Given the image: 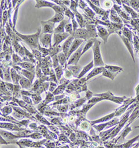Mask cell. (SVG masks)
Here are the masks:
<instances>
[{
	"label": "cell",
	"instance_id": "obj_1",
	"mask_svg": "<svg viewBox=\"0 0 139 148\" xmlns=\"http://www.w3.org/2000/svg\"><path fill=\"white\" fill-rule=\"evenodd\" d=\"M134 101H135V99H128L127 100H126V102L125 101V104H123V106H121L120 108H117V109H116L114 113H111V114L108 115V116L103 117V118H99V119H98V120H94V121L90 122V123H91L92 125H95V124L107 122L110 120L114 119V118H115V117L121 116V114H123V113H124L125 111H126V108L128 107L129 105L131 104V102H134Z\"/></svg>",
	"mask_w": 139,
	"mask_h": 148
},
{
	"label": "cell",
	"instance_id": "obj_2",
	"mask_svg": "<svg viewBox=\"0 0 139 148\" xmlns=\"http://www.w3.org/2000/svg\"><path fill=\"white\" fill-rule=\"evenodd\" d=\"M15 34L18 35L20 38H21L22 40L28 45L32 49H37L39 47V38L41 34L40 28L38 29V32L36 34H32V35H22L21 34H19L16 31H15Z\"/></svg>",
	"mask_w": 139,
	"mask_h": 148
},
{
	"label": "cell",
	"instance_id": "obj_3",
	"mask_svg": "<svg viewBox=\"0 0 139 148\" xmlns=\"http://www.w3.org/2000/svg\"><path fill=\"white\" fill-rule=\"evenodd\" d=\"M101 42L99 40H97L96 39L92 46V51H93V56H94V65L96 67H104V63L103 62L102 55L100 53V46Z\"/></svg>",
	"mask_w": 139,
	"mask_h": 148
},
{
	"label": "cell",
	"instance_id": "obj_4",
	"mask_svg": "<svg viewBox=\"0 0 139 148\" xmlns=\"http://www.w3.org/2000/svg\"><path fill=\"white\" fill-rule=\"evenodd\" d=\"M136 106H137L136 104H134V105H132V106L130 107L129 108L128 111L127 112L126 114L124 116H123V118H122V120L120 121V123L119 125H118V126L116 127V128H114V130L112 131V132H111V134H109V136H108L105 139H108V138H114L116 136V135L118 134V132L121 131V130L122 128H123V127H124L125 124L127 123V122L129 120V114L130 113H131V111H132L133 109H134V107Z\"/></svg>",
	"mask_w": 139,
	"mask_h": 148
},
{
	"label": "cell",
	"instance_id": "obj_5",
	"mask_svg": "<svg viewBox=\"0 0 139 148\" xmlns=\"http://www.w3.org/2000/svg\"><path fill=\"white\" fill-rule=\"evenodd\" d=\"M93 95L95 96V97L102 98L103 100L106 99V100L112 101H114V102L116 103V104H121L123 102H124L125 99L126 98L125 97H116V96H114V95L112 94V92H111L110 91H109V92H104V93H102V94H93Z\"/></svg>",
	"mask_w": 139,
	"mask_h": 148
},
{
	"label": "cell",
	"instance_id": "obj_6",
	"mask_svg": "<svg viewBox=\"0 0 139 148\" xmlns=\"http://www.w3.org/2000/svg\"><path fill=\"white\" fill-rule=\"evenodd\" d=\"M45 6H48V7L52 8L54 10L56 13H63L67 9H65L60 6L59 5H56L55 4L49 2L47 1H36V8H40L41 7H45Z\"/></svg>",
	"mask_w": 139,
	"mask_h": 148
},
{
	"label": "cell",
	"instance_id": "obj_7",
	"mask_svg": "<svg viewBox=\"0 0 139 148\" xmlns=\"http://www.w3.org/2000/svg\"><path fill=\"white\" fill-rule=\"evenodd\" d=\"M70 36V35L68 33H55L54 34V44H53V47H56L59 45V44L62 42L63 40L68 39Z\"/></svg>",
	"mask_w": 139,
	"mask_h": 148
},
{
	"label": "cell",
	"instance_id": "obj_8",
	"mask_svg": "<svg viewBox=\"0 0 139 148\" xmlns=\"http://www.w3.org/2000/svg\"><path fill=\"white\" fill-rule=\"evenodd\" d=\"M39 42L42 44L44 48H51V34H44L40 35V38H39Z\"/></svg>",
	"mask_w": 139,
	"mask_h": 148
},
{
	"label": "cell",
	"instance_id": "obj_9",
	"mask_svg": "<svg viewBox=\"0 0 139 148\" xmlns=\"http://www.w3.org/2000/svg\"><path fill=\"white\" fill-rule=\"evenodd\" d=\"M74 38H79V39H83V40H89V39H91L90 38V34L86 29H78L74 33Z\"/></svg>",
	"mask_w": 139,
	"mask_h": 148
},
{
	"label": "cell",
	"instance_id": "obj_10",
	"mask_svg": "<svg viewBox=\"0 0 139 148\" xmlns=\"http://www.w3.org/2000/svg\"><path fill=\"white\" fill-rule=\"evenodd\" d=\"M118 123H120L119 119L117 118H115L112 120H110L109 122H107V123L99 124V125H94V128H95L98 132H101L103 129L113 127L114 125H116Z\"/></svg>",
	"mask_w": 139,
	"mask_h": 148
},
{
	"label": "cell",
	"instance_id": "obj_11",
	"mask_svg": "<svg viewBox=\"0 0 139 148\" xmlns=\"http://www.w3.org/2000/svg\"><path fill=\"white\" fill-rule=\"evenodd\" d=\"M41 25H42V30H41V34H53L54 31V23L49 21H41Z\"/></svg>",
	"mask_w": 139,
	"mask_h": 148
},
{
	"label": "cell",
	"instance_id": "obj_12",
	"mask_svg": "<svg viewBox=\"0 0 139 148\" xmlns=\"http://www.w3.org/2000/svg\"><path fill=\"white\" fill-rule=\"evenodd\" d=\"M84 42V40H83V39L75 38V40H73V43L71 45V47L70 48L69 52H68V56H67V60H69L70 56H71V54L75 52L79 49V47L81 45L83 44Z\"/></svg>",
	"mask_w": 139,
	"mask_h": 148
},
{
	"label": "cell",
	"instance_id": "obj_13",
	"mask_svg": "<svg viewBox=\"0 0 139 148\" xmlns=\"http://www.w3.org/2000/svg\"><path fill=\"white\" fill-rule=\"evenodd\" d=\"M82 51H83V48L82 47H79L77 50L74 53L73 56L70 58L69 61H68V65L73 64L74 65H76L77 63H78L79 60L80 59L81 56V53Z\"/></svg>",
	"mask_w": 139,
	"mask_h": 148
},
{
	"label": "cell",
	"instance_id": "obj_14",
	"mask_svg": "<svg viewBox=\"0 0 139 148\" xmlns=\"http://www.w3.org/2000/svg\"><path fill=\"white\" fill-rule=\"evenodd\" d=\"M74 40H75L74 36H70L68 39H66V42H65L64 44H63L62 50L63 51V54L66 55V57L68 56V52H69V50H70V48L71 47V45L73 43Z\"/></svg>",
	"mask_w": 139,
	"mask_h": 148
},
{
	"label": "cell",
	"instance_id": "obj_15",
	"mask_svg": "<svg viewBox=\"0 0 139 148\" xmlns=\"http://www.w3.org/2000/svg\"><path fill=\"white\" fill-rule=\"evenodd\" d=\"M97 30H98V36L99 37H101L104 40V43H106L107 42V38L109 37V36L110 35L109 32H107V30L104 27H102V26L100 25H97Z\"/></svg>",
	"mask_w": 139,
	"mask_h": 148
},
{
	"label": "cell",
	"instance_id": "obj_16",
	"mask_svg": "<svg viewBox=\"0 0 139 148\" xmlns=\"http://www.w3.org/2000/svg\"><path fill=\"white\" fill-rule=\"evenodd\" d=\"M1 128L7 129L8 130L11 131H17V132H22V131L25 130V129L20 128L16 124L14 123H1Z\"/></svg>",
	"mask_w": 139,
	"mask_h": 148
},
{
	"label": "cell",
	"instance_id": "obj_17",
	"mask_svg": "<svg viewBox=\"0 0 139 148\" xmlns=\"http://www.w3.org/2000/svg\"><path fill=\"white\" fill-rule=\"evenodd\" d=\"M117 33H118V32H117ZM118 34H119L120 36H121V37L122 40H123V42H124L125 45L127 46V47L128 50H129V51L130 54H131V58H132V59H133L134 62V61H135V60H134V55L133 47H132V45H131V41H130V40H129L127 38H125V37H124V36H122L121 34H119V33H118Z\"/></svg>",
	"mask_w": 139,
	"mask_h": 148
},
{
	"label": "cell",
	"instance_id": "obj_18",
	"mask_svg": "<svg viewBox=\"0 0 139 148\" xmlns=\"http://www.w3.org/2000/svg\"><path fill=\"white\" fill-rule=\"evenodd\" d=\"M104 70H105V68H104V67H96L95 68H94L93 70L88 74V76L86 77V81L89 80L90 79H91L92 77L96 76V75H99L100 73H102V72L104 71Z\"/></svg>",
	"mask_w": 139,
	"mask_h": 148
},
{
	"label": "cell",
	"instance_id": "obj_19",
	"mask_svg": "<svg viewBox=\"0 0 139 148\" xmlns=\"http://www.w3.org/2000/svg\"><path fill=\"white\" fill-rule=\"evenodd\" d=\"M68 23H70V18H68L67 19H64L62 22H60L59 25L54 29V34L55 33H64L65 27Z\"/></svg>",
	"mask_w": 139,
	"mask_h": 148
},
{
	"label": "cell",
	"instance_id": "obj_20",
	"mask_svg": "<svg viewBox=\"0 0 139 148\" xmlns=\"http://www.w3.org/2000/svg\"><path fill=\"white\" fill-rule=\"evenodd\" d=\"M1 137H4L5 139H6L8 140H8L13 141V140H14V139L20 138L18 135H14V134H13L12 133H10V132L3 130H1Z\"/></svg>",
	"mask_w": 139,
	"mask_h": 148
},
{
	"label": "cell",
	"instance_id": "obj_21",
	"mask_svg": "<svg viewBox=\"0 0 139 148\" xmlns=\"http://www.w3.org/2000/svg\"><path fill=\"white\" fill-rule=\"evenodd\" d=\"M93 66H95V65H94V61H92L90 63H89V64L86 65V66L84 67L83 69H82V70L79 73V75L78 77H77V78L79 79H80L83 78V77L84 76V75L89 71V70H91V69L93 68Z\"/></svg>",
	"mask_w": 139,
	"mask_h": 148
},
{
	"label": "cell",
	"instance_id": "obj_22",
	"mask_svg": "<svg viewBox=\"0 0 139 148\" xmlns=\"http://www.w3.org/2000/svg\"><path fill=\"white\" fill-rule=\"evenodd\" d=\"M68 70H70V72L73 73V75L76 76L77 77H78V75H79V72L80 71H81L82 69H83V67L81 65H68Z\"/></svg>",
	"mask_w": 139,
	"mask_h": 148
},
{
	"label": "cell",
	"instance_id": "obj_23",
	"mask_svg": "<svg viewBox=\"0 0 139 148\" xmlns=\"http://www.w3.org/2000/svg\"><path fill=\"white\" fill-rule=\"evenodd\" d=\"M32 82L29 79L25 78V77H21L20 80V84L22 88L25 89H30L31 87Z\"/></svg>",
	"mask_w": 139,
	"mask_h": 148
},
{
	"label": "cell",
	"instance_id": "obj_24",
	"mask_svg": "<svg viewBox=\"0 0 139 148\" xmlns=\"http://www.w3.org/2000/svg\"><path fill=\"white\" fill-rule=\"evenodd\" d=\"M139 116V104L138 105H137L136 106V108H134V109L133 110V112L131 114L129 118V120H128V125H129L130 124L133 123V121L136 118H137Z\"/></svg>",
	"mask_w": 139,
	"mask_h": 148
},
{
	"label": "cell",
	"instance_id": "obj_25",
	"mask_svg": "<svg viewBox=\"0 0 139 148\" xmlns=\"http://www.w3.org/2000/svg\"><path fill=\"white\" fill-rule=\"evenodd\" d=\"M86 29L88 31L90 36L91 38H95L96 37H97V34L96 32L95 29V25H86Z\"/></svg>",
	"mask_w": 139,
	"mask_h": 148
},
{
	"label": "cell",
	"instance_id": "obj_26",
	"mask_svg": "<svg viewBox=\"0 0 139 148\" xmlns=\"http://www.w3.org/2000/svg\"><path fill=\"white\" fill-rule=\"evenodd\" d=\"M64 20V15L63 13H56L54 16H53L51 19H49L48 21L53 22V23H56V22H61Z\"/></svg>",
	"mask_w": 139,
	"mask_h": 148
},
{
	"label": "cell",
	"instance_id": "obj_27",
	"mask_svg": "<svg viewBox=\"0 0 139 148\" xmlns=\"http://www.w3.org/2000/svg\"><path fill=\"white\" fill-rule=\"evenodd\" d=\"M20 74L23 75L25 77H27L28 79H29L31 82H33L34 78V72L29 71V70H22L20 72Z\"/></svg>",
	"mask_w": 139,
	"mask_h": 148
},
{
	"label": "cell",
	"instance_id": "obj_28",
	"mask_svg": "<svg viewBox=\"0 0 139 148\" xmlns=\"http://www.w3.org/2000/svg\"><path fill=\"white\" fill-rule=\"evenodd\" d=\"M95 40H96V38H91V39H89V40L87 41V42H86V45L83 47V51H82L81 56L84 54L86 51H88L90 47L93 46L94 43H95Z\"/></svg>",
	"mask_w": 139,
	"mask_h": 148
},
{
	"label": "cell",
	"instance_id": "obj_29",
	"mask_svg": "<svg viewBox=\"0 0 139 148\" xmlns=\"http://www.w3.org/2000/svg\"><path fill=\"white\" fill-rule=\"evenodd\" d=\"M104 68L106 70H108L109 71L111 72H114V73H118V72H122L123 70V69L121 68V67L116 66V65H104Z\"/></svg>",
	"mask_w": 139,
	"mask_h": 148
},
{
	"label": "cell",
	"instance_id": "obj_30",
	"mask_svg": "<svg viewBox=\"0 0 139 148\" xmlns=\"http://www.w3.org/2000/svg\"><path fill=\"white\" fill-rule=\"evenodd\" d=\"M18 65L25 68V70L26 69L27 70H29V71L34 72V65L32 63H29V62H23V63H18Z\"/></svg>",
	"mask_w": 139,
	"mask_h": 148
},
{
	"label": "cell",
	"instance_id": "obj_31",
	"mask_svg": "<svg viewBox=\"0 0 139 148\" xmlns=\"http://www.w3.org/2000/svg\"><path fill=\"white\" fill-rule=\"evenodd\" d=\"M11 75L12 77V79H13L14 84H18V82H20V79H21L22 77H20V75H18V74L16 73V71H15L14 68H12L11 70Z\"/></svg>",
	"mask_w": 139,
	"mask_h": 148
},
{
	"label": "cell",
	"instance_id": "obj_32",
	"mask_svg": "<svg viewBox=\"0 0 139 148\" xmlns=\"http://www.w3.org/2000/svg\"><path fill=\"white\" fill-rule=\"evenodd\" d=\"M87 2L89 3V4L90 5V6H91V7L93 8L94 11H95V13H97V14H99V15H106L108 13V12L105 11L104 10L97 8V6H95V5H94L93 4H92V2L90 1H88Z\"/></svg>",
	"mask_w": 139,
	"mask_h": 148
},
{
	"label": "cell",
	"instance_id": "obj_33",
	"mask_svg": "<svg viewBox=\"0 0 139 148\" xmlns=\"http://www.w3.org/2000/svg\"><path fill=\"white\" fill-rule=\"evenodd\" d=\"M118 75V73H114V72H111L109 71L108 70H106L105 68L104 71L102 72V76L105 77H108V78L111 79V80H114L115 77H116V75Z\"/></svg>",
	"mask_w": 139,
	"mask_h": 148
},
{
	"label": "cell",
	"instance_id": "obj_34",
	"mask_svg": "<svg viewBox=\"0 0 139 148\" xmlns=\"http://www.w3.org/2000/svg\"><path fill=\"white\" fill-rule=\"evenodd\" d=\"M68 82H69V81H68V82H66L65 84H61V86H59L57 88H56V90L54 91V92H53V95H59V94L62 93L63 91H64L65 89H66V86H67V84H68Z\"/></svg>",
	"mask_w": 139,
	"mask_h": 148
},
{
	"label": "cell",
	"instance_id": "obj_35",
	"mask_svg": "<svg viewBox=\"0 0 139 148\" xmlns=\"http://www.w3.org/2000/svg\"><path fill=\"white\" fill-rule=\"evenodd\" d=\"M57 57L60 64H61V66H63L67 61V57L66 55L63 54V52H60L59 54L57 55Z\"/></svg>",
	"mask_w": 139,
	"mask_h": 148
},
{
	"label": "cell",
	"instance_id": "obj_36",
	"mask_svg": "<svg viewBox=\"0 0 139 148\" xmlns=\"http://www.w3.org/2000/svg\"><path fill=\"white\" fill-rule=\"evenodd\" d=\"M129 125H127L126 129H125V130H124V132H123V133H122L121 136H120V138H119V143L121 142V141H122V140H125V137L127 135V134L129 133V132L131 131V128H130V127H129Z\"/></svg>",
	"mask_w": 139,
	"mask_h": 148
},
{
	"label": "cell",
	"instance_id": "obj_37",
	"mask_svg": "<svg viewBox=\"0 0 139 148\" xmlns=\"http://www.w3.org/2000/svg\"><path fill=\"white\" fill-rule=\"evenodd\" d=\"M111 20L115 22H118V24H121L122 22L121 18H120L119 17H118V15L115 13L114 10H112L111 12Z\"/></svg>",
	"mask_w": 139,
	"mask_h": 148
},
{
	"label": "cell",
	"instance_id": "obj_38",
	"mask_svg": "<svg viewBox=\"0 0 139 148\" xmlns=\"http://www.w3.org/2000/svg\"><path fill=\"white\" fill-rule=\"evenodd\" d=\"M55 71H56V78H57L58 80H60L61 78V76L63 75V70L62 68V66L61 65H59L57 68H55Z\"/></svg>",
	"mask_w": 139,
	"mask_h": 148
},
{
	"label": "cell",
	"instance_id": "obj_39",
	"mask_svg": "<svg viewBox=\"0 0 139 148\" xmlns=\"http://www.w3.org/2000/svg\"><path fill=\"white\" fill-rule=\"evenodd\" d=\"M65 30H66V33L69 34L70 36H73L74 35L73 27V24H72V23L67 24L66 27H65Z\"/></svg>",
	"mask_w": 139,
	"mask_h": 148
},
{
	"label": "cell",
	"instance_id": "obj_40",
	"mask_svg": "<svg viewBox=\"0 0 139 148\" xmlns=\"http://www.w3.org/2000/svg\"><path fill=\"white\" fill-rule=\"evenodd\" d=\"M138 138H139V135H138V136H137L136 137H135L134 138L131 139V140H129V141L128 143H127L122 145L121 147H123V148H129V146L131 145L132 143H134L135 141L136 140H138Z\"/></svg>",
	"mask_w": 139,
	"mask_h": 148
},
{
	"label": "cell",
	"instance_id": "obj_41",
	"mask_svg": "<svg viewBox=\"0 0 139 148\" xmlns=\"http://www.w3.org/2000/svg\"><path fill=\"white\" fill-rule=\"evenodd\" d=\"M102 98L101 97H92L90 99H89L88 101V104H95L96 103L99 102V101H102Z\"/></svg>",
	"mask_w": 139,
	"mask_h": 148
},
{
	"label": "cell",
	"instance_id": "obj_42",
	"mask_svg": "<svg viewBox=\"0 0 139 148\" xmlns=\"http://www.w3.org/2000/svg\"><path fill=\"white\" fill-rule=\"evenodd\" d=\"M123 6H124L125 8V10H126V11H127L129 13H131L132 18H136L137 14L135 13L134 11V10L132 9V8H131L130 7H128V6H127L126 5H125V4H123Z\"/></svg>",
	"mask_w": 139,
	"mask_h": 148
},
{
	"label": "cell",
	"instance_id": "obj_43",
	"mask_svg": "<svg viewBox=\"0 0 139 148\" xmlns=\"http://www.w3.org/2000/svg\"><path fill=\"white\" fill-rule=\"evenodd\" d=\"M123 34H124V35L126 36L127 38L129 40L131 41V32H130L129 30H128L127 28L123 29Z\"/></svg>",
	"mask_w": 139,
	"mask_h": 148
},
{
	"label": "cell",
	"instance_id": "obj_44",
	"mask_svg": "<svg viewBox=\"0 0 139 148\" xmlns=\"http://www.w3.org/2000/svg\"><path fill=\"white\" fill-rule=\"evenodd\" d=\"M54 99V95L50 93V92H47V97H46V99H45V102L46 104H47V103L50 102V101H53Z\"/></svg>",
	"mask_w": 139,
	"mask_h": 148
},
{
	"label": "cell",
	"instance_id": "obj_45",
	"mask_svg": "<svg viewBox=\"0 0 139 148\" xmlns=\"http://www.w3.org/2000/svg\"><path fill=\"white\" fill-rule=\"evenodd\" d=\"M65 15H66L68 18L71 19V20L75 18V14H74V13H73V12L70 11V9H68V8L65 11Z\"/></svg>",
	"mask_w": 139,
	"mask_h": 148
},
{
	"label": "cell",
	"instance_id": "obj_46",
	"mask_svg": "<svg viewBox=\"0 0 139 148\" xmlns=\"http://www.w3.org/2000/svg\"><path fill=\"white\" fill-rule=\"evenodd\" d=\"M129 2L130 3V5H131L134 9H139V1H129Z\"/></svg>",
	"mask_w": 139,
	"mask_h": 148
},
{
	"label": "cell",
	"instance_id": "obj_47",
	"mask_svg": "<svg viewBox=\"0 0 139 148\" xmlns=\"http://www.w3.org/2000/svg\"><path fill=\"white\" fill-rule=\"evenodd\" d=\"M115 8H116V9L117 10V11H119V13H120V14H121L122 16L123 17V18H125V19H127V20H129V16H128V15H126V13H125L124 12H123V11H121V8H120L119 7H118L117 6H116V5H115Z\"/></svg>",
	"mask_w": 139,
	"mask_h": 148
},
{
	"label": "cell",
	"instance_id": "obj_48",
	"mask_svg": "<svg viewBox=\"0 0 139 148\" xmlns=\"http://www.w3.org/2000/svg\"><path fill=\"white\" fill-rule=\"evenodd\" d=\"M1 112H3L6 115L9 114V113H11V108L10 107V106H6V107H4V108L1 109ZM6 115H5V116H6Z\"/></svg>",
	"mask_w": 139,
	"mask_h": 148
},
{
	"label": "cell",
	"instance_id": "obj_49",
	"mask_svg": "<svg viewBox=\"0 0 139 148\" xmlns=\"http://www.w3.org/2000/svg\"><path fill=\"white\" fill-rule=\"evenodd\" d=\"M72 24H73V30H74V33H75L76 31L77 30V27H78V22L75 21V18H74L72 20Z\"/></svg>",
	"mask_w": 139,
	"mask_h": 148
},
{
	"label": "cell",
	"instance_id": "obj_50",
	"mask_svg": "<svg viewBox=\"0 0 139 148\" xmlns=\"http://www.w3.org/2000/svg\"><path fill=\"white\" fill-rule=\"evenodd\" d=\"M103 2L104 3V5H103V7H104V8H106V9H108V8L111 7V3H112V1H103Z\"/></svg>",
	"mask_w": 139,
	"mask_h": 148
},
{
	"label": "cell",
	"instance_id": "obj_51",
	"mask_svg": "<svg viewBox=\"0 0 139 148\" xmlns=\"http://www.w3.org/2000/svg\"><path fill=\"white\" fill-rule=\"evenodd\" d=\"M73 73H72L69 70H66V71L65 72V77H66V79H71L72 77H73Z\"/></svg>",
	"mask_w": 139,
	"mask_h": 148
},
{
	"label": "cell",
	"instance_id": "obj_52",
	"mask_svg": "<svg viewBox=\"0 0 139 148\" xmlns=\"http://www.w3.org/2000/svg\"><path fill=\"white\" fill-rule=\"evenodd\" d=\"M58 110H59L61 112H66L67 111V108H68V105H66V106H57Z\"/></svg>",
	"mask_w": 139,
	"mask_h": 148
},
{
	"label": "cell",
	"instance_id": "obj_53",
	"mask_svg": "<svg viewBox=\"0 0 139 148\" xmlns=\"http://www.w3.org/2000/svg\"><path fill=\"white\" fill-rule=\"evenodd\" d=\"M50 84L51 85H50V87H49V91H50V92H54V91L57 88H56V84L51 82Z\"/></svg>",
	"mask_w": 139,
	"mask_h": 148
},
{
	"label": "cell",
	"instance_id": "obj_54",
	"mask_svg": "<svg viewBox=\"0 0 139 148\" xmlns=\"http://www.w3.org/2000/svg\"><path fill=\"white\" fill-rule=\"evenodd\" d=\"M13 61H14L15 63H20V62L21 61V59H20V58L19 57V56H17L16 54H13Z\"/></svg>",
	"mask_w": 139,
	"mask_h": 148
},
{
	"label": "cell",
	"instance_id": "obj_55",
	"mask_svg": "<svg viewBox=\"0 0 139 148\" xmlns=\"http://www.w3.org/2000/svg\"><path fill=\"white\" fill-rule=\"evenodd\" d=\"M93 95V94H92V92H90V91L88 90L86 92V97L87 99H90L92 98V96Z\"/></svg>",
	"mask_w": 139,
	"mask_h": 148
},
{
	"label": "cell",
	"instance_id": "obj_56",
	"mask_svg": "<svg viewBox=\"0 0 139 148\" xmlns=\"http://www.w3.org/2000/svg\"><path fill=\"white\" fill-rule=\"evenodd\" d=\"M20 4H19L18 6H17L16 8H15V15L14 18H13V22H14V25H15V22H16V18H17V14H18V6Z\"/></svg>",
	"mask_w": 139,
	"mask_h": 148
},
{
	"label": "cell",
	"instance_id": "obj_57",
	"mask_svg": "<svg viewBox=\"0 0 139 148\" xmlns=\"http://www.w3.org/2000/svg\"><path fill=\"white\" fill-rule=\"evenodd\" d=\"M29 127L31 129H36V124L35 123H31L29 125Z\"/></svg>",
	"mask_w": 139,
	"mask_h": 148
},
{
	"label": "cell",
	"instance_id": "obj_58",
	"mask_svg": "<svg viewBox=\"0 0 139 148\" xmlns=\"http://www.w3.org/2000/svg\"><path fill=\"white\" fill-rule=\"evenodd\" d=\"M6 13H7V12L5 11L4 13V15H3V16H4V25L5 23V22L6 21V16H7V15H6Z\"/></svg>",
	"mask_w": 139,
	"mask_h": 148
},
{
	"label": "cell",
	"instance_id": "obj_59",
	"mask_svg": "<svg viewBox=\"0 0 139 148\" xmlns=\"http://www.w3.org/2000/svg\"><path fill=\"white\" fill-rule=\"evenodd\" d=\"M19 145V147H20V148H25V147H23V146L21 145Z\"/></svg>",
	"mask_w": 139,
	"mask_h": 148
},
{
	"label": "cell",
	"instance_id": "obj_60",
	"mask_svg": "<svg viewBox=\"0 0 139 148\" xmlns=\"http://www.w3.org/2000/svg\"><path fill=\"white\" fill-rule=\"evenodd\" d=\"M134 128H139V125H138V126H136V127H134Z\"/></svg>",
	"mask_w": 139,
	"mask_h": 148
},
{
	"label": "cell",
	"instance_id": "obj_61",
	"mask_svg": "<svg viewBox=\"0 0 139 148\" xmlns=\"http://www.w3.org/2000/svg\"><path fill=\"white\" fill-rule=\"evenodd\" d=\"M138 118H139V116H138Z\"/></svg>",
	"mask_w": 139,
	"mask_h": 148
}]
</instances>
